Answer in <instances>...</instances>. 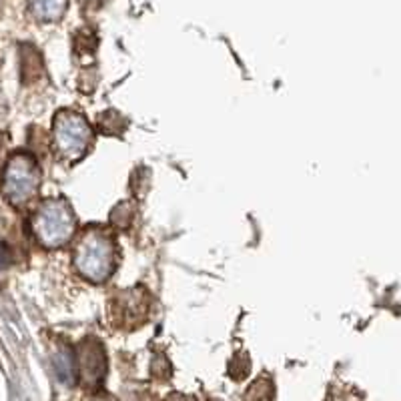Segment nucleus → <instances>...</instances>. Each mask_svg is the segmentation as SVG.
<instances>
[{
  "mask_svg": "<svg viewBox=\"0 0 401 401\" xmlns=\"http://www.w3.org/2000/svg\"><path fill=\"white\" fill-rule=\"evenodd\" d=\"M32 233L47 249H59L66 245L76 231V219L66 200H44L32 215Z\"/></svg>",
  "mask_w": 401,
  "mask_h": 401,
  "instance_id": "f257e3e1",
  "label": "nucleus"
},
{
  "mask_svg": "<svg viewBox=\"0 0 401 401\" xmlns=\"http://www.w3.org/2000/svg\"><path fill=\"white\" fill-rule=\"evenodd\" d=\"M75 267L92 283L107 281L114 269L113 239L102 231H88L76 247Z\"/></svg>",
  "mask_w": 401,
  "mask_h": 401,
  "instance_id": "f03ea898",
  "label": "nucleus"
},
{
  "mask_svg": "<svg viewBox=\"0 0 401 401\" xmlns=\"http://www.w3.org/2000/svg\"><path fill=\"white\" fill-rule=\"evenodd\" d=\"M40 171L35 157L26 152L13 155L2 171V195L14 207H23L37 197Z\"/></svg>",
  "mask_w": 401,
  "mask_h": 401,
  "instance_id": "7ed1b4c3",
  "label": "nucleus"
},
{
  "mask_svg": "<svg viewBox=\"0 0 401 401\" xmlns=\"http://www.w3.org/2000/svg\"><path fill=\"white\" fill-rule=\"evenodd\" d=\"M92 140V131L80 114L73 111H61L54 116L52 145L61 159L76 161L87 152Z\"/></svg>",
  "mask_w": 401,
  "mask_h": 401,
  "instance_id": "20e7f679",
  "label": "nucleus"
},
{
  "mask_svg": "<svg viewBox=\"0 0 401 401\" xmlns=\"http://www.w3.org/2000/svg\"><path fill=\"white\" fill-rule=\"evenodd\" d=\"M78 364H80V377L83 383L87 388L95 389L102 381V377L107 373V357L104 351L97 341H87L80 347L78 355Z\"/></svg>",
  "mask_w": 401,
  "mask_h": 401,
  "instance_id": "39448f33",
  "label": "nucleus"
},
{
  "mask_svg": "<svg viewBox=\"0 0 401 401\" xmlns=\"http://www.w3.org/2000/svg\"><path fill=\"white\" fill-rule=\"evenodd\" d=\"M52 369H54V376L56 379L64 383V385H75L76 381V367H75V357L73 353L63 347L52 355Z\"/></svg>",
  "mask_w": 401,
  "mask_h": 401,
  "instance_id": "423d86ee",
  "label": "nucleus"
},
{
  "mask_svg": "<svg viewBox=\"0 0 401 401\" xmlns=\"http://www.w3.org/2000/svg\"><path fill=\"white\" fill-rule=\"evenodd\" d=\"M30 13L42 23H56L63 18L68 0H28Z\"/></svg>",
  "mask_w": 401,
  "mask_h": 401,
  "instance_id": "0eeeda50",
  "label": "nucleus"
},
{
  "mask_svg": "<svg viewBox=\"0 0 401 401\" xmlns=\"http://www.w3.org/2000/svg\"><path fill=\"white\" fill-rule=\"evenodd\" d=\"M247 401H271L273 400V383L269 379H257L245 393Z\"/></svg>",
  "mask_w": 401,
  "mask_h": 401,
  "instance_id": "6e6552de",
  "label": "nucleus"
},
{
  "mask_svg": "<svg viewBox=\"0 0 401 401\" xmlns=\"http://www.w3.org/2000/svg\"><path fill=\"white\" fill-rule=\"evenodd\" d=\"M229 373L235 377V379H243V377L249 373V361H247V357H243V355H237L231 365H229Z\"/></svg>",
  "mask_w": 401,
  "mask_h": 401,
  "instance_id": "1a4fd4ad",
  "label": "nucleus"
},
{
  "mask_svg": "<svg viewBox=\"0 0 401 401\" xmlns=\"http://www.w3.org/2000/svg\"><path fill=\"white\" fill-rule=\"evenodd\" d=\"M152 373L159 377L171 376V367H169V364H167V359H164V357H157V359L152 361Z\"/></svg>",
  "mask_w": 401,
  "mask_h": 401,
  "instance_id": "9d476101",
  "label": "nucleus"
},
{
  "mask_svg": "<svg viewBox=\"0 0 401 401\" xmlns=\"http://www.w3.org/2000/svg\"><path fill=\"white\" fill-rule=\"evenodd\" d=\"M13 261V253L8 249V245L0 243V267H8Z\"/></svg>",
  "mask_w": 401,
  "mask_h": 401,
  "instance_id": "9b49d317",
  "label": "nucleus"
},
{
  "mask_svg": "<svg viewBox=\"0 0 401 401\" xmlns=\"http://www.w3.org/2000/svg\"><path fill=\"white\" fill-rule=\"evenodd\" d=\"M169 401H195V400L188 397V395H181V393H171V395H169Z\"/></svg>",
  "mask_w": 401,
  "mask_h": 401,
  "instance_id": "f8f14e48",
  "label": "nucleus"
},
{
  "mask_svg": "<svg viewBox=\"0 0 401 401\" xmlns=\"http://www.w3.org/2000/svg\"><path fill=\"white\" fill-rule=\"evenodd\" d=\"M92 401H113V400H92Z\"/></svg>",
  "mask_w": 401,
  "mask_h": 401,
  "instance_id": "ddd939ff",
  "label": "nucleus"
}]
</instances>
